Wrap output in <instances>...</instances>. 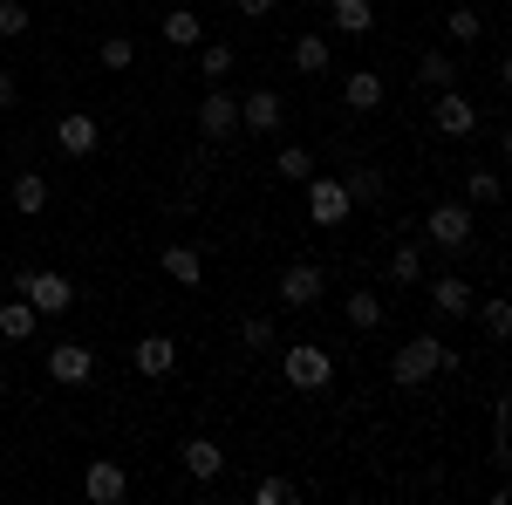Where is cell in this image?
Listing matches in <instances>:
<instances>
[{
    "label": "cell",
    "instance_id": "e575fe53",
    "mask_svg": "<svg viewBox=\"0 0 512 505\" xmlns=\"http://www.w3.org/2000/svg\"><path fill=\"white\" fill-rule=\"evenodd\" d=\"M253 505H294V485L287 478H260L253 485Z\"/></svg>",
    "mask_w": 512,
    "mask_h": 505
},
{
    "label": "cell",
    "instance_id": "9a60e30c",
    "mask_svg": "<svg viewBox=\"0 0 512 505\" xmlns=\"http://www.w3.org/2000/svg\"><path fill=\"white\" fill-rule=\"evenodd\" d=\"M178 458H185V471H192L198 485H212V478L226 471V451H219L212 437H185V451H178Z\"/></svg>",
    "mask_w": 512,
    "mask_h": 505
},
{
    "label": "cell",
    "instance_id": "603a6c76",
    "mask_svg": "<svg viewBox=\"0 0 512 505\" xmlns=\"http://www.w3.org/2000/svg\"><path fill=\"white\" fill-rule=\"evenodd\" d=\"M35 301H21V294H14V301H0V335H7V342H28V335H35Z\"/></svg>",
    "mask_w": 512,
    "mask_h": 505
},
{
    "label": "cell",
    "instance_id": "8d00e7d4",
    "mask_svg": "<svg viewBox=\"0 0 512 505\" xmlns=\"http://www.w3.org/2000/svg\"><path fill=\"white\" fill-rule=\"evenodd\" d=\"M274 7H280V0H239V14H246V21H267Z\"/></svg>",
    "mask_w": 512,
    "mask_h": 505
},
{
    "label": "cell",
    "instance_id": "ba28073f",
    "mask_svg": "<svg viewBox=\"0 0 512 505\" xmlns=\"http://www.w3.org/2000/svg\"><path fill=\"white\" fill-rule=\"evenodd\" d=\"M48 376L62 389L96 383V349H89V342H55V349H48Z\"/></svg>",
    "mask_w": 512,
    "mask_h": 505
},
{
    "label": "cell",
    "instance_id": "ac0fdd59",
    "mask_svg": "<svg viewBox=\"0 0 512 505\" xmlns=\"http://www.w3.org/2000/svg\"><path fill=\"white\" fill-rule=\"evenodd\" d=\"M328 28L335 35H369L376 28V7L369 0H328Z\"/></svg>",
    "mask_w": 512,
    "mask_h": 505
},
{
    "label": "cell",
    "instance_id": "1f68e13d",
    "mask_svg": "<svg viewBox=\"0 0 512 505\" xmlns=\"http://www.w3.org/2000/svg\"><path fill=\"white\" fill-rule=\"evenodd\" d=\"M478 328H485V342H506L512 335V308L506 301H485V308H478Z\"/></svg>",
    "mask_w": 512,
    "mask_h": 505
},
{
    "label": "cell",
    "instance_id": "d6986e66",
    "mask_svg": "<svg viewBox=\"0 0 512 505\" xmlns=\"http://www.w3.org/2000/svg\"><path fill=\"white\" fill-rule=\"evenodd\" d=\"M7 198H14L21 219H41V212H48V178H41V171H21V178L7 185Z\"/></svg>",
    "mask_w": 512,
    "mask_h": 505
},
{
    "label": "cell",
    "instance_id": "7a4b0ae2",
    "mask_svg": "<svg viewBox=\"0 0 512 505\" xmlns=\"http://www.w3.org/2000/svg\"><path fill=\"white\" fill-rule=\"evenodd\" d=\"M424 239H431V246H444V253H465V246H472V205H458V198H444V205H431V212H424Z\"/></svg>",
    "mask_w": 512,
    "mask_h": 505
},
{
    "label": "cell",
    "instance_id": "7402d4cb",
    "mask_svg": "<svg viewBox=\"0 0 512 505\" xmlns=\"http://www.w3.org/2000/svg\"><path fill=\"white\" fill-rule=\"evenodd\" d=\"M417 82H424V89H458V62H451L444 48H424V55H417Z\"/></svg>",
    "mask_w": 512,
    "mask_h": 505
},
{
    "label": "cell",
    "instance_id": "d4e9b609",
    "mask_svg": "<svg viewBox=\"0 0 512 505\" xmlns=\"http://www.w3.org/2000/svg\"><path fill=\"white\" fill-rule=\"evenodd\" d=\"M274 171L287 178V185H308V178H315V151H308V144H280Z\"/></svg>",
    "mask_w": 512,
    "mask_h": 505
},
{
    "label": "cell",
    "instance_id": "484cf974",
    "mask_svg": "<svg viewBox=\"0 0 512 505\" xmlns=\"http://www.w3.org/2000/svg\"><path fill=\"white\" fill-rule=\"evenodd\" d=\"M390 280L396 287H417V280H424V246H417V239H403L390 253Z\"/></svg>",
    "mask_w": 512,
    "mask_h": 505
},
{
    "label": "cell",
    "instance_id": "277c9868",
    "mask_svg": "<svg viewBox=\"0 0 512 505\" xmlns=\"http://www.w3.org/2000/svg\"><path fill=\"white\" fill-rule=\"evenodd\" d=\"M21 301H35V314H69L76 308V287H69V273H55V267H28L21 273Z\"/></svg>",
    "mask_w": 512,
    "mask_h": 505
},
{
    "label": "cell",
    "instance_id": "5b68a950",
    "mask_svg": "<svg viewBox=\"0 0 512 505\" xmlns=\"http://www.w3.org/2000/svg\"><path fill=\"white\" fill-rule=\"evenodd\" d=\"M233 130H239V96H226V89L212 82V89L198 96V137H205V144H226Z\"/></svg>",
    "mask_w": 512,
    "mask_h": 505
},
{
    "label": "cell",
    "instance_id": "e0dca14e",
    "mask_svg": "<svg viewBox=\"0 0 512 505\" xmlns=\"http://www.w3.org/2000/svg\"><path fill=\"white\" fill-rule=\"evenodd\" d=\"M383 96H390V89H383V76H369V69H355V76L342 82V103H349L355 117H369V110H383Z\"/></svg>",
    "mask_w": 512,
    "mask_h": 505
},
{
    "label": "cell",
    "instance_id": "83f0119b",
    "mask_svg": "<svg viewBox=\"0 0 512 505\" xmlns=\"http://www.w3.org/2000/svg\"><path fill=\"white\" fill-rule=\"evenodd\" d=\"M465 205H499V171H492V164L465 171Z\"/></svg>",
    "mask_w": 512,
    "mask_h": 505
},
{
    "label": "cell",
    "instance_id": "4dcf8cb0",
    "mask_svg": "<svg viewBox=\"0 0 512 505\" xmlns=\"http://www.w3.org/2000/svg\"><path fill=\"white\" fill-rule=\"evenodd\" d=\"M96 62H103V69H130V62H137V41L130 35H103L96 41Z\"/></svg>",
    "mask_w": 512,
    "mask_h": 505
},
{
    "label": "cell",
    "instance_id": "2e32d148",
    "mask_svg": "<svg viewBox=\"0 0 512 505\" xmlns=\"http://www.w3.org/2000/svg\"><path fill=\"white\" fill-rule=\"evenodd\" d=\"M158 260H164V273H171L178 287H198V280H205V253H198V246H185V239H171Z\"/></svg>",
    "mask_w": 512,
    "mask_h": 505
},
{
    "label": "cell",
    "instance_id": "d6a6232c",
    "mask_svg": "<svg viewBox=\"0 0 512 505\" xmlns=\"http://www.w3.org/2000/svg\"><path fill=\"white\" fill-rule=\"evenodd\" d=\"M28 21H35L28 0H0V41H21V35H28Z\"/></svg>",
    "mask_w": 512,
    "mask_h": 505
},
{
    "label": "cell",
    "instance_id": "9c48e42d",
    "mask_svg": "<svg viewBox=\"0 0 512 505\" xmlns=\"http://www.w3.org/2000/svg\"><path fill=\"white\" fill-rule=\"evenodd\" d=\"M55 151H62V157H96V151H103V123L89 117V110L55 117Z\"/></svg>",
    "mask_w": 512,
    "mask_h": 505
},
{
    "label": "cell",
    "instance_id": "7c38bea8",
    "mask_svg": "<svg viewBox=\"0 0 512 505\" xmlns=\"http://www.w3.org/2000/svg\"><path fill=\"white\" fill-rule=\"evenodd\" d=\"M287 123V103H280V89H253V96H239V130H253V137H267Z\"/></svg>",
    "mask_w": 512,
    "mask_h": 505
},
{
    "label": "cell",
    "instance_id": "8992f818",
    "mask_svg": "<svg viewBox=\"0 0 512 505\" xmlns=\"http://www.w3.org/2000/svg\"><path fill=\"white\" fill-rule=\"evenodd\" d=\"M274 294H280V308H294V314H301V308H315L321 294H328V273H321L315 260H294V267L280 273V287H274Z\"/></svg>",
    "mask_w": 512,
    "mask_h": 505
},
{
    "label": "cell",
    "instance_id": "8fae6325",
    "mask_svg": "<svg viewBox=\"0 0 512 505\" xmlns=\"http://www.w3.org/2000/svg\"><path fill=\"white\" fill-rule=\"evenodd\" d=\"M431 130H437V137H472V130H478V110H472V96H458V89H437Z\"/></svg>",
    "mask_w": 512,
    "mask_h": 505
},
{
    "label": "cell",
    "instance_id": "f1b7e54d",
    "mask_svg": "<svg viewBox=\"0 0 512 505\" xmlns=\"http://www.w3.org/2000/svg\"><path fill=\"white\" fill-rule=\"evenodd\" d=\"M198 76L226 82V76H233V48H226V41H205V48H198Z\"/></svg>",
    "mask_w": 512,
    "mask_h": 505
},
{
    "label": "cell",
    "instance_id": "836d02e7",
    "mask_svg": "<svg viewBox=\"0 0 512 505\" xmlns=\"http://www.w3.org/2000/svg\"><path fill=\"white\" fill-rule=\"evenodd\" d=\"M444 35H451V41H478V35H485V21H478L472 7H451V14H444Z\"/></svg>",
    "mask_w": 512,
    "mask_h": 505
},
{
    "label": "cell",
    "instance_id": "6da1fadb",
    "mask_svg": "<svg viewBox=\"0 0 512 505\" xmlns=\"http://www.w3.org/2000/svg\"><path fill=\"white\" fill-rule=\"evenodd\" d=\"M280 376H287V389L315 396V389L335 383V355L321 349V342H287V349H280Z\"/></svg>",
    "mask_w": 512,
    "mask_h": 505
},
{
    "label": "cell",
    "instance_id": "3957f363",
    "mask_svg": "<svg viewBox=\"0 0 512 505\" xmlns=\"http://www.w3.org/2000/svg\"><path fill=\"white\" fill-rule=\"evenodd\" d=\"M431 376H437V335H410V342L390 355V383L396 389H424Z\"/></svg>",
    "mask_w": 512,
    "mask_h": 505
},
{
    "label": "cell",
    "instance_id": "cb8c5ba5",
    "mask_svg": "<svg viewBox=\"0 0 512 505\" xmlns=\"http://www.w3.org/2000/svg\"><path fill=\"white\" fill-rule=\"evenodd\" d=\"M342 314H349V328H355V335H376V328H383V301H376L369 287H355Z\"/></svg>",
    "mask_w": 512,
    "mask_h": 505
},
{
    "label": "cell",
    "instance_id": "5bb4252c",
    "mask_svg": "<svg viewBox=\"0 0 512 505\" xmlns=\"http://www.w3.org/2000/svg\"><path fill=\"white\" fill-rule=\"evenodd\" d=\"M431 308L444 314V321H465V314H472V280H465V273H437L431 280Z\"/></svg>",
    "mask_w": 512,
    "mask_h": 505
},
{
    "label": "cell",
    "instance_id": "30bf717a",
    "mask_svg": "<svg viewBox=\"0 0 512 505\" xmlns=\"http://www.w3.org/2000/svg\"><path fill=\"white\" fill-rule=\"evenodd\" d=\"M82 492H89V505H123V499H130V471H123L117 458H89Z\"/></svg>",
    "mask_w": 512,
    "mask_h": 505
},
{
    "label": "cell",
    "instance_id": "44dd1931",
    "mask_svg": "<svg viewBox=\"0 0 512 505\" xmlns=\"http://www.w3.org/2000/svg\"><path fill=\"white\" fill-rule=\"evenodd\" d=\"M158 28H164V41H171V48H198V35H205L198 7H171V14H164Z\"/></svg>",
    "mask_w": 512,
    "mask_h": 505
},
{
    "label": "cell",
    "instance_id": "ffe728a7",
    "mask_svg": "<svg viewBox=\"0 0 512 505\" xmlns=\"http://www.w3.org/2000/svg\"><path fill=\"white\" fill-rule=\"evenodd\" d=\"M349 205H383V192H390V178H383V164H355L349 178Z\"/></svg>",
    "mask_w": 512,
    "mask_h": 505
},
{
    "label": "cell",
    "instance_id": "4316f807",
    "mask_svg": "<svg viewBox=\"0 0 512 505\" xmlns=\"http://www.w3.org/2000/svg\"><path fill=\"white\" fill-rule=\"evenodd\" d=\"M328 62H335V48H328V35H301V41H294V69H301V76H321Z\"/></svg>",
    "mask_w": 512,
    "mask_h": 505
},
{
    "label": "cell",
    "instance_id": "d590c367",
    "mask_svg": "<svg viewBox=\"0 0 512 505\" xmlns=\"http://www.w3.org/2000/svg\"><path fill=\"white\" fill-rule=\"evenodd\" d=\"M21 103V82H14V69H0V110H14Z\"/></svg>",
    "mask_w": 512,
    "mask_h": 505
},
{
    "label": "cell",
    "instance_id": "4fadbf2b",
    "mask_svg": "<svg viewBox=\"0 0 512 505\" xmlns=\"http://www.w3.org/2000/svg\"><path fill=\"white\" fill-rule=\"evenodd\" d=\"M130 369H137L144 383H164V376L178 369V342H171V335H144V342L130 349Z\"/></svg>",
    "mask_w": 512,
    "mask_h": 505
},
{
    "label": "cell",
    "instance_id": "f546056e",
    "mask_svg": "<svg viewBox=\"0 0 512 505\" xmlns=\"http://www.w3.org/2000/svg\"><path fill=\"white\" fill-rule=\"evenodd\" d=\"M239 342H246V349H280L274 314H246V321H239Z\"/></svg>",
    "mask_w": 512,
    "mask_h": 505
},
{
    "label": "cell",
    "instance_id": "52a82bcc",
    "mask_svg": "<svg viewBox=\"0 0 512 505\" xmlns=\"http://www.w3.org/2000/svg\"><path fill=\"white\" fill-rule=\"evenodd\" d=\"M349 212L355 205H349V185H342V178H308V219H315L321 233H335Z\"/></svg>",
    "mask_w": 512,
    "mask_h": 505
}]
</instances>
